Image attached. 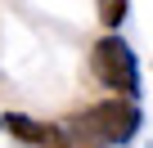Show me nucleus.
<instances>
[{"instance_id": "nucleus-3", "label": "nucleus", "mask_w": 153, "mask_h": 148, "mask_svg": "<svg viewBox=\"0 0 153 148\" xmlns=\"http://www.w3.org/2000/svg\"><path fill=\"white\" fill-rule=\"evenodd\" d=\"M0 126H5V130L18 139V144H27V148H68V135H63V126L32 121V117H23V112L0 117Z\"/></svg>"}, {"instance_id": "nucleus-2", "label": "nucleus", "mask_w": 153, "mask_h": 148, "mask_svg": "<svg viewBox=\"0 0 153 148\" xmlns=\"http://www.w3.org/2000/svg\"><path fill=\"white\" fill-rule=\"evenodd\" d=\"M90 67H95V77H99L108 90H117L113 99H131V103H135V94H140V72H135V54H131V45H126L117 32H108V36L95 40V49H90Z\"/></svg>"}, {"instance_id": "nucleus-1", "label": "nucleus", "mask_w": 153, "mask_h": 148, "mask_svg": "<svg viewBox=\"0 0 153 148\" xmlns=\"http://www.w3.org/2000/svg\"><path fill=\"white\" fill-rule=\"evenodd\" d=\"M140 130V108L131 99H104L86 112L63 121L68 148H108V144H131Z\"/></svg>"}, {"instance_id": "nucleus-4", "label": "nucleus", "mask_w": 153, "mask_h": 148, "mask_svg": "<svg viewBox=\"0 0 153 148\" xmlns=\"http://www.w3.org/2000/svg\"><path fill=\"white\" fill-rule=\"evenodd\" d=\"M126 14H131L126 0H104V5H99V23H104V27H122Z\"/></svg>"}]
</instances>
